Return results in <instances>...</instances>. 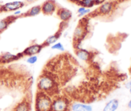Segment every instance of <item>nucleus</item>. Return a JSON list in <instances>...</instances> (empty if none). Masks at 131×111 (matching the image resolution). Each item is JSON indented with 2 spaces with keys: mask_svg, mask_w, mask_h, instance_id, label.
<instances>
[{
  "mask_svg": "<svg viewBox=\"0 0 131 111\" xmlns=\"http://www.w3.org/2000/svg\"><path fill=\"white\" fill-rule=\"evenodd\" d=\"M38 91L55 96L59 90V84L56 77L49 71H45L38 78L37 81Z\"/></svg>",
  "mask_w": 131,
  "mask_h": 111,
  "instance_id": "f257e3e1",
  "label": "nucleus"
},
{
  "mask_svg": "<svg viewBox=\"0 0 131 111\" xmlns=\"http://www.w3.org/2000/svg\"><path fill=\"white\" fill-rule=\"evenodd\" d=\"M89 21L90 18L84 16L79 20L76 28L74 32L73 36V46L74 50L80 47L82 41L85 39L89 32Z\"/></svg>",
  "mask_w": 131,
  "mask_h": 111,
  "instance_id": "f03ea898",
  "label": "nucleus"
},
{
  "mask_svg": "<svg viewBox=\"0 0 131 111\" xmlns=\"http://www.w3.org/2000/svg\"><path fill=\"white\" fill-rule=\"evenodd\" d=\"M118 3L116 0L106 1L100 5V6L96 10L91 11L90 14L86 15L88 18L96 17H106L111 15L114 10L116 9Z\"/></svg>",
  "mask_w": 131,
  "mask_h": 111,
  "instance_id": "7ed1b4c3",
  "label": "nucleus"
},
{
  "mask_svg": "<svg viewBox=\"0 0 131 111\" xmlns=\"http://www.w3.org/2000/svg\"><path fill=\"white\" fill-rule=\"evenodd\" d=\"M52 102L51 96L38 91L35 101V111H52Z\"/></svg>",
  "mask_w": 131,
  "mask_h": 111,
  "instance_id": "20e7f679",
  "label": "nucleus"
},
{
  "mask_svg": "<svg viewBox=\"0 0 131 111\" xmlns=\"http://www.w3.org/2000/svg\"><path fill=\"white\" fill-rule=\"evenodd\" d=\"M71 104L69 98L63 96H55L52 99V111H70Z\"/></svg>",
  "mask_w": 131,
  "mask_h": 111,
  "instance_id": "39448f33",
  "label": "nucleus"
},
{
  "mask_svg": "<svg viewBox=\"0 0 131 111\" xmlns=\"http://www.w3.org/2000/svg\"><path fill=\"white\" fill-rule=\"evenodd\" d=\"M41 6V12L46 15H52L56 12L58 5L55 0H46Z\"/></svg>",
  "mask_w": 131,
  "mask_h": 111,
  "instance_id": "423d86ee",
  "label": "nucleus"
},
{
  "mask_svg": "<svg viewBox=\"0 0 131 111\" xmlns=\"http://www.w3.org/2000/svg\"><path fill=\"white\" fill-rule=\"evenodd\" d=\"M68 23H64V22H61V24L60 25V28L58 30L57 32L54 33V34L52 35H50L49 37H47L46 40H45L44 42L42 43V44L43 45L44 48L47 47V46H49L50 45H52L54 43L58 42V41L59 40V39L61 37V34H62V32L63 31L64 28L66 27V24Z\"/></svg>",
  "mask_w": 131,
  "mask_h": 111,
  "instance_id": "0eeeda50",
  "label": "nucleus"
},
{
  "mask_svg": "<svg viewBox=\"0 0 131 111\" xmlns=\"http://www.w3.org/2000/svg\"><path fill=\"white\" fill-rule=\"evenodd\" d=\"M26 6L24 1H15L12 2L6 3L2 5L1 8V13L8 12H15L19 10Z\"/></svg>",
  "mask_w": 131,
  "mask_h": 111,
  "instance_id": "6e6552de",
  "label": "nucleus"
},
{
  "mask_svg": "<svg viewBox=\"0 0 131 111\" xmlns=\"http://www.w3.org/2000/svg\"><path fill=\"white\" fill-rule=\"evenodd\" d=\"M24 57L22 52L17 54H13L10 52H5L0 55V65L16 61Z\"/></svg>",
  "mask_w": 131,
  "mask_h": 111,
  "instance_id": "1a4fd4ad",
  "label": "nucleus"
},
{
  "mask_svg": "<svg viewBox=\"0 0 131 111\" xmlns=\"http://www.w3.org/2000/svg\"><path fill=\"white\" fill-rule=\"evenodd\" d=\"M44 48V46L42 44H37L35 43L33 44H31L26 48L23 51V56H31V55H37V54L40 53L42 51V50Z\"/></svg>",
  "mask_w": 131,
  "mask_h": 111,
  "instance_id": "9d476101",
  "label": "nucleus"
},
{
  "mask_svg": "<svg viewBox=\"0 0 131 111\" xmlns=\"http://www.w3.org/2000/svg\"><path fill=\"white\" fill-rule=\"evenodd\" d=\"M75 54L77 57L80 60L84 61L85 62H91L93 58V54L89 50L85 49L79 48L78 49H75Z\"/></svg>",
  "mask_w": 131,
  "mask_h": 111,
  "instance_id": "9b49d317",
  "label": "nucleus"
},
{
  "mask_svg": "<svg viewBox=\"0 0 131 111\" xmlns=\"http://www.w3.org/2000/svg\"><path fill=\"white\" fill-rule=\"evenodd\" d=\"M55 13L59 19L61 21V22H64V23H69V21L72 17V11H70L69 9L61 7V6H58Z\"/></svg>",
  "mask_w": 131,
  "mask_h": 111,
  "instance_id": "f8f14e48",
  "label": "nucleus"
},
{
  "mask_svg": "<svg viewBox=\"0 0 131 111\" xmlns=\"http://www.w3.org/2000/svg\"><path fill=\"white\" fill-rule=\"evenodd\" d=\"M19 16H17L15 15H11L10 16H8L4 19H1L0 21V31L3 32L4 31L6 30L9 26L16 20L19 19Z\"/></svg>",
  "mask_w": 131,
  "mask_h": 111,
  "instance_id": "ddd939ff",
  "label": "nucleus"
},
{
  "mask_svg": "<svg viewBox=\"0 0 131 111\" xmlns=\"http://www.w3.org/2000/svg\"><path fill=\"white\" fill-rule=\"evenodd\" d=\"M41 13V6L40 5H35L32 6L29 9H28L25 12L21 13L19 15V18H26V17H31L38 15Z\"/></svg>",
  "mask_w": 131,
  "mask_h": 111,
  "instance_id": "4468645a",
  "label": "nucleus"
},
{
  "mask_svg": "<svg viewBox=\"0 0 131 111\" xmlns=\"http://www.w3.org/2000/svg\"><path fill=\"white\" fill-rule=\"evenodd\" d=\"M31 105L29 100L24 99L15 105L13 109V111H30Z\"/></svg>",
  "mask_w": 131,
  "mask_h": 111,
  "instance_id": "2eb2a0df",
  "label": "nucleus"
},
{
  "mask_svg": "<svg viewBox=\"0 0 131 111\" xmlns=\"http://www.w3.org/2000/svg\"><path fill=\"white\" fill-rule=\"evenodd\" d=\"M119 107V101L116 98L110 100L105 105L102 111H116Z\"/></svg>",
  "mask_w": 131,
  "mask_h": 111,
  "instance_id": "dca6fc26",
  "label": "nucleus"
},
{
  "mask_svg": "<svg viewBox=\"0 0 131 111\" xmlns=\"http://www.w3.org/2000/svg\"><path fill=\"white\" fill-rule=\"evenodd\" d=\"M70 2L82 7L91 8L95 6L94 2L93 0H69Z\"/></svg>",
  "mask_w": 131,
  "mask_h": 111,
  "instance_id": "f3484780",
  "label": "nucleus"
},
{
  "mask_svg": "<svg viewBox=\"0 0 131 111\" xmlns=\"http://www.w3.org/2000/svg\"><path fill=\"white\" fill-rule=\"evenodd\" d=\"M70 110L72 111H86L84 108V104L75 102L71 104Z\"/></svg>",
  "mask_w": 131,
  "mask_h": 111,
  "instance_id": "a211bd4d",
  "label": "nucleus"
},
{
  "mask_svg": "<svg viewBox=\"0 0 131 111\" xmlns=\"http://www.w3.org/2000/svg\"><path fill=\"white\" fill-rule=\"evenodd\" d=\"M51 48L52 50H58L60 51H65V47L61 42H57L51 46Z\"/></svg>",
  "mask_w": 131,
  "mask_h": 111,
  "instance_id": "6ab92c4d",
  "label": "nucleus"
},
{
  "mask_svg": "<svg viewBox=\"0 0 131 111\" xmlns=\"http://www.w3.org/2000/svg\"><path fill=\"white\" fill-rule=\"evenodd\" d=\"M38 61V57L37 55H31V56L28 57L27 59L26 62L29 64H34Z\"/></svg>",
  "mask_w": 131,
  "mask_h": 111,
  "instance_id": "aec40b11",
  "label": "nucleus"
},
{
  "mask_svg": "<svg viewBox=\"0 0 131 111\" xmlns=\"http://www.w3.org/2000/svg\"><path fill=\"white\" fill-rule=\"evenodd\" d=\"M93 1L94 2L95 5H100L106 1V0H93Z\"/></svg>",
  "mask_w": 131,
  "mask_h": 111,
  "instance_id": "412c9836",
  "label": "nucleus"
},
{
  "mask_svg": "<svg viewBox=\"0 0 131 111\" xmlns=\"http://www.w3.org/2000/svg\"><path fill=\"white\" fill-rule=\"evenodd\" d=\"M84 108L86 111H93V107L89 104H84Z\"/></svg>",
  "mask_w": 131,
  "mask_h": 111,
  "instance_id": "4be33fe9",
  "label": "nucleus"
},
{
  "mask_svg": "<svg viewBox=\"0 0 131 111\" xmlns=\"http://www.w3.org/2000/svg\"><path fill=\"white\" fill-rule=\"evenodd\" d=\"M38 1V0H24V3H25V5H29V4L33 3L35 2V1Z\"/></svg>",
  "mask_w": 131,
  "mask_h": 111,
  "instance_id": "5701e85b",
  "label": "nucleus"
},
{
  "mask_svg": "<svg viewBox=\"0 0 131 111\" xmlns=\"http://www.w3.org/2000/svg\"><path fill=\"white\" fill-rule=\"evenodd\" d=\"M86 8H84V7H82V6H80V7H79V8H78V12H78V14H81V13L83 12L84 11V10H85Z\"/></svg>",
  "mask_w": 131,
  "mask_h": 111,
  "instance_id": "b1692460",
  "label": "nucleus"
},
{
  "mask_svg": "<svg viewBox=\"0 0 131 111\" xmlns=\"http://www.w3.org/2000/svg\"><path fill=\"white\" fill-rule=\"evenodd\" d=\"M125 87H126L127 89H130L131 87V80L129 81V82H127V83L126 84V85H125Z\"/></svg>",
  "mask_w": 131,
  "mask_h": 111,
  "instance_id": "393cba45",
  "label": "nucleus"
},
{
  "mask_svg": "<svg viewBox=\"0 0 131 111\" xmlns=\"http://www.w3.org/2000/svg\"><path fill=\"white\" fill-rule=\"evenodd\" d=\"M128 107L129 108V109H131V100L129 101V102L128 103V105H127Z\"/></svg>",
  "mask_w": 131,
  "mask_h": 111,
  "instance_id": "a878e982",
  "label": "nucleus"
},
{
  "mask_svg": "<svg viewBox=\"0 0 131 111\" xmlns=\"http://www.w3.org/2000/svg\"><path fill=\"white\" fill-rule=\"evenodd\" d=\"M1 6H2V5H1V4L0 3V14H1Z\"/></svg>",
  "mask_w": 131,
  "mask_h": 111,
  "instance_id": "bb28decb",
  "label": "nucleus"
},
{
  "mask_svg": "<svg viewBox=\"0 0 131 111\" xmlns=\"http://www.w3.org/2000/svg\"><path fill=\"white\" fill-rule=\"evenodd\" d=\"M129 92H130V93L131 94V87L130 89H129Z\"/></svg>",
  "mask_w": 131,
  "mask_h": 111,
  "instance_id": "cd10ccee",
  "label": "nucleus"
},
{
  "mask_svg": "<svg viewBox=\"0 0 131 111\" xmlns=\"http://www.w3.org/2000/svg\"><path fill=\"white\" fill-rule=\"evenodd\" d=\"M3 33V32L0 31V37H1V33Z\"/></svg>",
  "mask_w": 131,
  "mask_h": 111,
  "instance_id": "c85d7f7f",
  "label": "nucleus"
},
{
  "mask_svg": "<svg viewBox=\"0 0 131 111\" xmlns=\"http://www.w3.org/2000/svg\"><path fill=\"white\" fill-rule=\"evenodd\" d=\"M130 71L131 72V67H130Z\"/></svg>",
  "mask_w": 131,
  "mask_h": 111,
  "instance_id": "c756f323",
  "label": "nucleus"
},
{
  "mask_svg": "<svg viewBox=\"0 0 131 111\" xmlns=\"http://www.w3.org/2000/svg\"><path fill=\"white\" fill-rule=\"evenodd\" d=\"M68 1H69V0H68Z\"/></svg>",
  "mask_w": 131,
  "mask_h": 111,
  "instance_id": "7c9ffc66",
  "label": "nucleus"
},
{
  "mask_svg": "<svg viewBox=\"0 0 131 111\" xmlns=\"http://www.w3.org/2000/svg\"><path fill=\"white\" fill-rule=\"evenodd\" d=\"M130 111H131V110H130Z\"/></svg>",
  "mask_w": 131,
  "mask_h": 111,
  "instance_id": "2f4dec72",
  "label": "nucleus"
}]
</instances>
